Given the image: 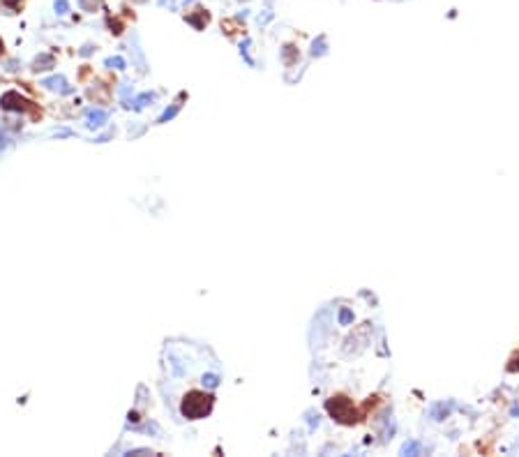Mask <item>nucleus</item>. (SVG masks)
I'll return each mask as SVG.
<instances>
[{
	"label": "nucleus",
	"instance_id": "20e7f679",
	"mask_svg": "<svg viewBox=\"0 0 519 457\" xmlns=\"http://www.w3.org/2000/svg\"><path fill=\"white\" fill-rule=\"evenodd\" d=\"M416 450H418V446H416V443H411V446H406V448H404V452H416Z\"/></svg>",
	"mask_w": 519,
	"mask_h": 457
},
{
	"label": "nucleus",
	"instance_id": "f257e3e1",
	"mask_svg": "<svg viewBox=\"0 0 519 457\" xmlns=\"http://www.w3.org/2000/svg\"><path fill=\"white\" fill-rule=\"evenodd\" d=\"M210 409H213V397L205 395V392H190L182 402V413L187 418H201V415H208Z\"/></svg>",
	"mask_w": 519,
	"mask_h": 457
},
{
	"label": "nucleus",
	"instance_id": "7ed1b4c3",
	"mask_svg": "<svg viewBox=\"0 0 519 457\" xmlns=\"http://www.w3.org/2000/svg\"><path fill=\"white\" fill-rule=\"evenodd\" d=\"M3 3H5L7 7H19V5L24 3V0H3Z\"/></svg>",
	"mask_w": 519,
	"mask_h": 457
},
{
	"label": "nucleus",
	"instance_id": "f03ea898",
	"mask_svg": "<svg viewBox=\"0 0 519 457\" xmlns=\"http://www.w3.org/2000/svg\"><path fill=\"white\" fill-rule=\"evenodd\" d=\"M328 411L339 423H353L356 420V409H353V404L346 397H333V400H328Z\"/></svg>",
	"mask_w": 519,
	"mask_h": 457
}]
</instances>
